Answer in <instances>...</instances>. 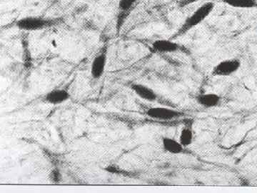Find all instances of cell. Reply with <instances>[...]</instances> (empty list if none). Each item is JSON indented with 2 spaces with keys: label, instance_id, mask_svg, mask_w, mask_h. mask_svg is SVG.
<instances>
[{
  "label": "cell",
  "instance_id": "6da1fadb",
  "mask_svg": "<svg viewBox=\"0 0 257 193\" xmlns=\"http://www.w3.org/2000/svg\"><path fill=\"white\" fill-rule=\"evenodd\" d=\"M215 8L212 2H207L198 8L190 16L186 19L181 28L176 33L175 37L183 36L193 28L202 23L211 14Z\"/></svg>",
  "mask_w": 257,
  "mask_h": 193
},
{
  "label": "cell",
  "instance_id": "7a4b0ae2",
  "mask_svg": "<svg viewBox=\"0 0 257 193\" xmlns=\"http://www.w3.org/2000/svg\"><path fill=\"white\" fill-rule=\"evenodd\" d=\"M57 24V20L42 18V17L28 16L21 18L16 23L17 28L24 31H39Z\"/></svg>",
  "mask_w": 257,
  "mask_h": 193
},
{
  "label": "cell",
  "instance_id": "3957f363",
  "mask_svg": "<svg viewBox=\"0 0 257 193\" xmlns=\"http://www.w3.org/2000/svg\"><path fill=\"white\" fill-rule=\"evenodd\" d=\"M108 60V46L104 45L94 56L91 64L90 74L94 79H99L105 72Z\"/></svg>",
  "mask_w": 257,
  "mask_h": 193
},
{
  "label": "cell",
  "instance_id": "277c9868",
  "mask_svg": "<svg viewBox=\"0 0 257 193\" xmlns=\"http://www.w3.org/2000/svg\"><path fill=\"white\" fill-rule=\"evenodd\" d=\"M241 65V61L236 58L222 60L214 66L211 74L215 77H229L236 73Z\"/></svg>",
  "mask_w": 257,
  "mask_h": 193
},
{
  "label": "cell",
  "instance_id": "5b68a950",
  "mask_svg": "<svg viewBox=\"0 0 257 193\" xmlns=\"http://www.w3.org/2000/svg\"><path fill=\"white\" fill-rule=\"evenodd\" d=\"M148 118L158 121H171L180 118L182 113L175 109L166 107H154L145 113Z\"/></svg>",
  "mask_w": 257,
  "mask_h": 193
},
{
  "label": "cell",
  "instance_id": "8992f818",
  "mask_svg": "<svg viewBox=\"0 0 257 193\" xmlns=\"http://www.w3.org/2000/svg\"><path fill=\"white\" fill-rule=\"evenodd\" d=\"M152 48L155 52L161 54L175 53L183 50V47L177 42L165 39L157 40L152 42Z\"/></svg>",
  "mask_w": 257,
  "mask_h": 193
},
{
  "label": "cell",
  "instance_id": "52a82bcc",
  "mask_svg": "<svg viewBox=\"0 0 257 193\" xmlns=\"http://www.w3.org/2000/svg\"><path fill=\"white\" fill-rule=\"evenodd\" d=\"M131 89L139 98L144 101L155 103L158 99L157 92L151 87L145 84L135 83L131 84Z\"/></svg>",
  "mask_w": 257,
  "mask_h": 193
},
{
  "label": "cell",
  "instance_id": "ba28073f",
  "mask_svg": "<svg viewBox=\"0 0 257 193\" xmlns=\"http://www.w3.org/2000/svg\"><path fill=\"white\" fill-rule=\"evenodd\" d=\"M70 98V94L67 89H55L50 91L45 94V101L52 106H60Z\"/></svg>",
  "mask_w": 257,
  "mask_h": 193
},
{
  "label": "cell",
  "instance_id": "9c48e42d",
  "mask_svg": "<svg viewBox=\"0 0 257 193\" xmlns=\"http://www.w3.org/2000/svg\"><path fill=\"white\" fill-rule=\"evenodd\" d=\"M196 102L203 108H214L221 104V98L214 92L202 93L195 96Z\"/></svg>",
  "mask_w": 257,
  "mask_h": 193
},
{
  "label": "cell",
  "instance_id": "30bf717a",
  "mask_svg": "<svg viewBox=\"0 0 257 193\" xmlns=\"http://www.w3.org/2000/svg\"><path fill=\"white\" fill-rule=\"evenodd\" d=\"M162 145L163 150L172 155H179L184 151V147L179 140L170 137H164L162 140Z\"/></svg>",
  "mask_w": 257,
  "mask_h": 193
},
{
  "label": "cell",
  "instance_id": "8fae6325",
  "mask_svg": "<svg viewBox=\"0 0 257 193\" xmlns=\"http://www.w3.org/2000/svg\"><path fill=\"white\" fill-rule=\"evenodd\" d=\"M222 2L231 8L239 9H251L257 7V0H222Z\"/></svg>",
  "mask_w": 257,
  "mask_h": 193
},
{
  "label": "cell",
  "instance_id": "7c38bea8",
  "mask_svg": "<svg viewBox=\"0 0 257 193\" xmlns=\"http://www.w3.org/2000/svg\"><path fill=\"white\" fill-rule=\"evenodd\" d=\"M179 142L184 147L190 146L194 142V133L192 129L185 127L181 130L179 138Z\"/></svg>",
  "mask_w": 257,
  "mask_h": 193
},
{
  "label": "cell",
  "instance_id": "4fadbf2b",
  "mask_svg": "<svg viewBox=\"0 0 257 193\" xmlns=\"http://www.w3.org/2000/svg\"><path fill=\"white\" fill-rule=\"evenodd\" d=\"M138 0H119L118 3V9L120 15H126L133 9L134 6L137 4Z\"/></svg>",
  "mask_w": 257,
  "mask_h": 193
},
{
  "label": "cell",
  "instance_id": "5bb4252c",
  "mask_svg": "<svg viewBox=\"0 0 257 193\" xmlns=\"http://www.w3.org/2000/svg\"><path fill=\"white\" fill-rule=\"evenodd\" d=\"M50 179L52 182H60L62 180V174H61L60 171L57 168L54 169L51 171L50 173Z\"/></svg>",
  "mask_w": 257,
  "mask_h": 193
}]
</instances>
